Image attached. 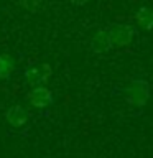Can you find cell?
<instances>
[{"label": "cell", "mask_w": 153, "mask_h": 158, "mask_svg": "<svg viewBox=\"0 0 153 158\" xmlns=\"http://www.w3.org/2000/svg\"><path fill=\"white\" fill-rule=\"evenodd\" d=\"M135 20L143 30H153V8L140 7L135 13Z\"/></svg>", "instance_id": "52a82bcc"}, {"label": "cell", "mask_w": 153, "mask_h": 158, "mask_svg": "<svg viewBox=\"0 0 153 158\" xmlns=\"http://www.w3.org/2000/svg\"><path fill=\"white\" fill-rule=\"evenodd\" d=\"M27 101L30 102V106H33L35 109H46L53 104L54 97L53 92L44 86H36L27 94Z\"/></svg>", "instance_id": "277c9868"}, {"label": "cell", "mask_w": 153, "mask_h": 158, "mask_svg": "<svg viewBox=\"0 0 153 158\" xmlns=\"http://www.w3.org/2000/svg\"><path fill=\"white\" fill-rule=\"evenodd\" d=\"M107 31H109V36H110L112 46H117V48H123L127 44H130L133 36H135L133 28L130 25H123V23L110 25L107 28Z\"/></svg>", "instance_id": "7a4b0ae2"}, {"label": "cell", "mask_w": 153, "mask_h": 158, "mask_svg": "<svg viewBox=\"0 0 153 158\" xmlns=\"http://www.w3.org/2000/svg\"><path fill=\"white\" fill-rule=\"evenodd\" d=\"M15 68V59L8 53L0 54V79H8L13 73Z\"/></svg>", "instance_id": "ba28073f"}, {"label": "cell", "mask_w": 153, "mask_h": 158, "mask_svg": "<svg viewBox=\"0 0 153 158\" xmlns=\"http://www.w3.org/2000/svg\"><path fill=\"white\" fill-rule=\"evenodd\" d=\"M51 66L49 64H39V66H31L25 71V81H27L28 86L36 87V86H43L49 81L51 77Z\"/></svg>", "instance_id": "3957f363"}, {"label": "cell", "mask_w": 153, "mask_h": 158, "mask_svg": "<svg viewBox=\"0 0 153 158\" xmlns=\"http://www.w3.org/2000/svg\"><path fill=\"white\" fill-rule=\"evenodd\" d=\"M125 97L135 107L145 106L148 99H150V86H148V82L143 81V79H133L125 91Z\"/></svg>", "instance_id": "6da1fadb"}, {"label": "cell", "mask_w": 153, "mask_h": 158, "mask_svg": "<svg viewBox=\"0 0 153 158\" xmlns=\"http://www.w3.org/2000/svg\"><path fill=\"white\" fill-rule=\"evenodd\" d=\"M91 48L94 53H105L112 48V41H110V36H109V31L107 30H99V31L92 36L91 40Z\"/></svg>", "instance_id": "8992f818"}, {"label": "cell", "mask_w": 153, "mask_h": 158, "mask_svg": "<svg viewBox=\"0 0 153 158\" xmlns=\"http://www.w3.org/2000/svg\"><path fill=\"white\" fill-rule=\"evenodd\" d=\"M18 3L22 5V7L25 10H28V12H38V8L41 7V3H43V0H18Z\"/></svg>", "instance_id": "9c48e42d"}, {"label": "cell", "mask_w": 153, "mask_h": 158, "mask_svg": "<svg viewBox=\"0 0 153 158\" xmlns=\"http://www.w3.org/2000/svg\"><path fill=\"white\" fill-rule=\"evenodd\" d=\"M5 118H7V122L12 127L20 128V127H23L25 123L28 122V112H27V109H25L23 106H18L17 104V106H12L7 110Z\"/></svg>", "instance_id": "5b68a950"}, {"label": "cell", "mask_w": 153, "mask_h": 158, "mask_svg": "<svg viewBox=\"0 0 153 158\" xmlns=\"http://www.w3.org/2000/svg\"><path fill=\"white\" fill-rule=\"evenodd\" d=\"M71 3L74 5H84V3H87V2H91V0H69Z\"/></svg>", "instance_id": "30bf717a"}]
</instances>
